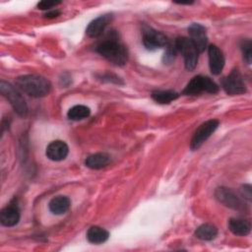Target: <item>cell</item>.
Returning <instances> with one entry per match:
<instances>
[{
  "label": "cell",
  "mask_w": 252,
  "mask_h": 252,
  "mask_svg": "<svg viewBox=\"0 0 252 252\" xmlns=\"http://www.w3.org/2000/svg\"><path fill=\"white\" fill-rule=\"evenodd\" d=\"M16 87L32 97H43L51 91L50 82L39 75H23L16 79Z\"/></svg>",
  "instance_id": "1"
},
{
  "label": "cell",
  "mask_w": 252,
  "mask_h": 252,
  "mask_svg": "<svg viewBox=\"0 0 252 252\" xmlns=\"http://www.w3.org/2000/svg\"><path fill=\"white\" fill-rule=\"evenodd\" d=\"M95 51L116 66H123L128 60L126 47L115 37L106 38L101 41L95 47Z\"/></svg>",
  "instance_id": "2"
},
{
  "label": "cell",
  "mask_w": 252,
  "mask_h": 252,
  "mask_svg": "<svg viewBox=\"0 0 252 252\" xmlns=\"http://www.w3.org/2000/svg\"><path fill=\"white\" fill-rule=\"evenodd\" d=\"M0 92L2 95L10 102L13 109L18 115H20L21 117H26L28 115V105L22 94L18 92L17 89H15L14 86L5 81H1Z\"/></svg>",
  "instance_id": "3"
},
{
  "label": "cell",
  "mask_w": 252,
  "mask_h": 252,
  "mask_svg": "<svg viewBox=\"0 0 252 252\" xmlns=\"http://www.w3.org/2000/svg\"><path fill=\"white\" fill-rule=\"evenodd\" d=\"M219 91V86L211 78L199 75L191 79V81L183 90L182 94L186 95H196L205 92L214 94H218Z\"/></svg>",
  "instance_id": "4"
},
{
  "label": "cell",
  "mask_w": 252,
  "mask_h": 252,
  "mask_svg": "<svg viewBox=\"0 0 252 252\" xmlns=\"http://www.w3.org/2000/svg\"><path fill=\"white\" fill-rule=\"evenodd\" d=\"M176 49L184 58L185 68L188 71H193L198 64V50L192 43V41L185 36L177 37L174 40Z\"/></svg>",
  "instance_id": "5"
},
{
  "label": "cell",
  "mask_w": 252,
  "mask_h": 252,
  "mask_svg": "<svg viewBox=\"0 0 252 252\" xmlns=\"http://www.w3.org/2000/svg\"><path fill=\"white\" fill-rule=\"evenodd\" d=\"M220 122L217 119H210L204 123H202L197 130L195 131L191 143H190V148L192 151L198 150L207 140L208 138L217 130L219 127Z\"/></svg>",
  "instance_id": "6"
},
{
  "label": "cell",
  "mask_w": 252,
  "mask_h": 252,
  "mask_svg": "<svg viewBox=\"0 0 252 252\" xmlns=\"http://www.w3.org/2000/svg\"><path fill=\"white\" fill-rule=\"evenodd\" d=\"M221 87L227 94H241L246 92V86L240 72L232 70L226 77L221 80Z\"/></svg>",
  "instance_id": "7"
},
{
  "label": "cell",
  "mask_w": 252,
  "mask_h": 252,
  "mask_svg": "<svg viewBox=\"0 0 252 252\" xmlns=\"http://www.w3.org/2000/svg\"><path fill=\"white\" fill-rule=\"evenodd\" d=\"M143 44L148 50H156L167 45V37L160 32L154 30L151 27L144 26L142 30Z\"/></svg>",
  "instance_id": "8"
},
{
  "label": "cell",
  "mask_w": 252,
  "mask_h": 252,
  "mask_svg": "<svg viewBox=\"0 0 252 252\" xmlns=\"http://www.w3.org/2000/svg\"><path fill=\"white\" fill-rule=\"evenodd\" d=\"M216 198L224 206L236 211H245L246 207L243 201L229 188L219 187L215 192Z\"/></svg>",
  "instance_id": "9"
},
{
  "label": "cell",
  "mask_w": 252,
  "mask_h": 252,
  "mask_svg": "<svg viewBox=\"0 0 252 252\" xmlns=\"http://www.w3.org/2000/svg\"><path fill=\"white\" fill-rule=\"evenodd\" d=\"M188 33L190 36V40L196 47L199 53L205 51L208 45V35L204 26L201 24L194 23L188 28Z\"/></svg>",
  "instance_id": "10"
},
{
  "label": "cell",
  "mask_w": 252,
  "mask_h": 252,
  "mask_svg": "<svg viewBox=\"0 0 252 252\" xmlns=\"http://www.w3.org/2000/svg\"><path fill=\"white\" fill-rule=\"evenodd\" d=\"M209 54V66L213 75H219L224 66V56L222 51L215 44H211L208 47Z\"/></svg>",
  "instance_id": "11"
},
{
  "label": "cell",
  "mask_w": 252,
  "mask_h": 252,
  "mask_svg": "<svg viewBox=\"0 0 252 252\" xmlns=\"http://www.w3.org/2000/svg\"><path fill=\"white\" fill-rule=\"evenodd\" d=\"M69 153L68 145L60 140H56L51 142L45 151L46 157L53 161H60L66 158Z\"/></svg>",
  "instance_id": "12"
},
{
  "label": "cell",
  "mask_w": 252,
  "mask_h": 252,
  "mask_svg": "<svg viewBox=\"0 0 252 252\" xmlns=\"http://www.w3.org/2000/svg\"><path fill=\"white\" fill-rule=\"evenodd\" d=\"M111 19H112L111 14H105V15H101V16L95 18L87 27L86 33L90 37L99 36L104 32L105 28L110 23Z\"/></svg>",
  "instance_id": "13"
},
{
  "label": "cell",
  "mask_w": 252,
  "mask_h": 252,
  "mask_svg": "<svg viewBox=\"0 0 252 252\" xmlns=\"http://www.w3.org/2000/svg\"><path fill=\"white\" fill-rule=\"evenodd\" d=\"M20 220V211L16 205H8L1 210L0 222L4 226H14Z\"/></svg>",
  "instance_id": "14"
},
{
  "label": "cell",
  "mask_w": 252,
  "mask_h": 252,
  "mask_svg": "<svg viewBox=\"0 0 252 252\" xmlns=\"http://www.w3.org/2000/svg\"><path fill=\"white\" fill-rule=\"evenodd\" d=\"M109 162L110 157L105 153H96L91 155L85 160L86 166L92 169H100L102 167H105Z\"/></svg>",
  "instance_id": "15"
},
{
  "label": "cell",
  "mask_w": 252,
  "mask_h": 252,
  "mask_svg": "<svg viewBox=\"0 0 252 252\" xmlns=\"http://www.w3.org/2000/svg\"><path fill=\"white\" fill-rule=\"evenodd\" d=\"M70 199L66 196H56L52 198L48 204L49 211L54 215L65 214L70 208Z\"/></svg>",
  "instance_id": "16"
},
{
  "label": "cell",
  "mask_w": 252,
  "mask_h": 252,
  "mask_svg": "<svg viewBox=\"0 0 252 252\" xmlns=\"http://www.w3.org/2000/svg\"><path fill=\"white\" fill-rule=\"evenodd\" d=\"M228 229L235 235L245 236L250 233L251 224L245 220L232 218L228 220Z\"/></svg>",
  "instance_id": "17"
},
{
  "label": "cell",
  "mask_w": 252,
  "mask_h": 252,
  "mask_svg": "<svg viewBox=\"0 0 252 252\" xmlns=\"http://www.w3.org/2000/svg\"><path fill=\"white\" fill-rule=\"evenodd\" d=\"M109 237V232L97 225L91 226L87 231V238L93 244H102Z\"/></svg>",
  "instance_id": "18"
},
{
  "label": "cell",
  "mask_w": 252,
  "mask_h": 252,
  "mask_svg": "<svg viewBox=\"0 0 252 252\" xmlns=\"http://www.w3.org/2000/svg\"><path fill=\"white\" fill-rule=\"evenodd\" d=\"M218 235V229L215 225L210 223H204L197 227L195 230V236L201 240H213Z\"/></svg>",
  "instance_id": "19"
},
{
  "label": "cell",
  "mask_w": 252,
  "mask_h": 252,
  "mask_svg": "<svg viewBox=\"0 0 252 252\" xmlns=\"http://www.w3.org/2000/svg\"><path fill=\"white\" fill-rule=\"evenodd\" d=\"M151 96L158 103L167 104L178 98L179 94L174 91H154Z\"/></svg>",
  "instance_id": "20"
},
{
  "label": "cell",
  "mask_w": 252,
  "mask_h": 252,
  "mask_svg": "<svg viewBox=\"0 0 252 252\" xmlns=\"http://www.w3.org/2000/svg\"><path fill=\"white\" fill-rule=\"evenodd\" d=\"M91 114V110L88 106L86 105H82V104H78L75 105L73 107H71L67 113V116L69 119L71 120H82L85 119L87 117H89Z\"/></svg>",
  "instance_id": "21"
},
{
  "label": "cell",
  "mask_w": 252,
  "mask_h": 252,
  "mask_svg": "<svg viewBox=\"0 0 252 252\" xmlns=\"http://www.w3.org/2000/svg\"><path fill=\"white\" fill-rule=\"evenodd\" d=\"M178 53L177 49H176V46L173 43H167V45L165 46V51H164V54L162 56V62L164 64H171L174 59H175V56L176 54Z\"/></svg>",
  "instance_id": "22"
},
{
  "label": "cell",
  "mask_w": 252,
  "mask_h": 252,
  "mask_svg": "<svg viewBox=\"0 0 252 252\" xmlns=\"http://www.w3.org/2000/svg\"><path fill=\"white\" fill-rule=\"evenodd\" d=\"M241 51L243 54V60L247 64H251V58H252V43L250 39H244L241 42Z\"/></svg>",
  "instance_id": "23"
},
{
  "label": "cell",
  "mask_w": 252,
  "mask_h": 252,
  "mask_svg": "<svg viewBox=\"0 0 252 252\" xmlns=\"http://www.w3.org/2000/svg\"><path fill=\"white\" fill-rule=\"evenodd\" d=\"M61 2L60 1H40L37 4L38 9L40 10H51L52 8L56 7L57 5H59Z\"/></svg>",
  "instance_id": "24"
},
{
  "label": "cell",
  "mask_w": 252,
  "mask_h": 252,
  "mask_svg": "<svg viewBox=\"0 0 252 252\" xmlns=\"http://www.w3.org/2000/svg\"><path fill=\"white\" fill-rule=\"evenodd\" d=\"M240 193L242 195V197L248 201L251 200L252 197V190H251V186L249 184H244L241 186L240 188Z\"/></svg>",
  "instance_id": "25"
},
{
  "label": "cell",
  "mask_w": 252,
  "mask_h": 252,
  "mask_svg": "<svg viewBox=\"0 0 252 252\" xmlns=\"http://www.w3.org/2000/svg\"><path fill=\"white\" fill-rule=\"evenodd\" d=\"M60 14H61V11H60V10H58V9H51V10L47 11V12L44 14V18H47V19H54V18L58 17Z\"/></svg>",
  "instance_id": "26"
}]
</instances>
